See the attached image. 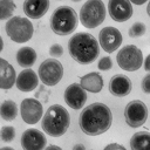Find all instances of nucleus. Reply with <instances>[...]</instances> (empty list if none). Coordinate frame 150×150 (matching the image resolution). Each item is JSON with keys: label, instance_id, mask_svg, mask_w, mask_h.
Segmentation results:
<instances>
[{"label": "nucleus", "instance_id": "obj_30", "mask_svg": "<svg viewBox=\"0 0 150 150\" xmlns=\"http://www.w3.org/2000/svg\"><path fill=\"white\" fill-rule=\"evenodd\" d=\"M144 69L146 71H150V54H148V56L145 57V61H144Z\"/></svg>", "mask_w": 150, "mask_h": 150}, {"label": "nucleus", "instance_id": "obj_14", "mask_svg": "<svg viewBox=\"0 0 150 150\" xmlns=\"http://www.w3.org/2000/svg\"><path fill=\"white\" fill-rule=\"evenodd\" d=\"M63 98L68 107L74 110H79L82 109L87 102V93L80 83H71L66 88Z\"/></svg>", "mask_w": 150, "mask_h": 150}, {"label": "nucleus", "instance_id": "obj_20", "mask_svg": "<svg viewBox=\"0 0 150 150\" xmlns=\"http://www.w3.org/2000/svg\"><path fill=\"white\" fill-rule=\"evenodd\" d=\"M36 57V52L32 47H22L16 52V62L26 69L30 68L35 63Z\"/></svg>", "mask_w": 150, "mask_h": 150}, {"label": "nucleus", "instance_id": "obj_12", "mask_svg": "<svg viewBox=\"0 0 150 150\" xmlns=\"http://www.w3.org/2000/svg\"><path fill=\"white\" fill-rule=\"evenodd\" d=\"M108 13L114 21L124 22L132 16L134 9L131 2L128 0H109Z\"/></svg>", "mask_w": 150, "mask_h": 150}, {"label": "nucleus", "instance_id": "obj_9", "mask_svg": "<svg viewBox=\"0 0 150 150\" xmlns=\"http://www.w3.org/2000/svg\"><path fill=\"white\" fill-rule=\"evenodd\" d=\"M124 118L129 127L139 128L148 118V108L141 100L130 101L124 108Z\"/></svg>", "mask_w": 150, "mask_h": 150}, {"label": "nucleus", "instance_id": "obj_8", "mask_svg": "<svg viewBox=\"0 0 150 150\" xmlns=\"http://www.w3.org/2000/svg\"><path fill=\"white\" fill-rule=\"evenodd\" d=\"M63 77V66L56 59H47L39 67V79L45 86H56Z\"/></svg>", "mask_w": 150, "mask_h": 150}, {"label": "nucleus", "instance_id": "obj_33", "mask_svg": "<svg viewBox=\"0 0 150 150\" xmlns=\"http://www.w3.org/2000/svg\"><path fill=\"white\" fill-rule=\"evenodd\" d=\"M130 2H131V4H135V5H143V4H145V2H146V0H141V1H139V0H138V1L131 0Z\"/></svg>", "mask_w": 150, "mask_h": 150}, {"label": "nucleus", "instance_id": "obj_31", "mask_svg": "<svg viewBox=\"0 0 150 150\" xmlns=\"http://www.w3.org/2000/svg\"><path fill=\"white\" fill-rule=\"evenodd\" d=\"M73 150H86V146L83 144H81V143H77V144H75L73 146Z\"/></svg>", "mask_w": 150, "mask_h": 150}, {"label": "nucleus", "instance_id": "obj_13", "mask_svg": "<svg viewBox=\"0 0 150 150\" xmlns=\"http://www.w3.org/2000/svg\"><path fill=\"white\" fill-rule=\"evenodd\" d=\"M46 144L45 134L38 129H27L21 135V146L23 150H45Z\"/></svg>", "mask_w": 150, "mask_h": 150}, {"label": "nucleus", "instance_id": "obj_17", "mask_svg": "<svg viewBox=\"0 0 150 150\" xmlns=\"http://www.w3.org/2000/svg\"><path fill=\"white\" fill-rule=\"evenodd\" d=\"M49 5V0H26L23 2V13L27 18L38 20L47 13Z\"/></svg>", "mask_w": 150, "mask_h": 150}, {"label": "nucleus", "instance_id": "obj_23", "mask_svg": "<svg viewBox=\"0 0 150 150\" xmlns=\"http://www.w3.org/2000/svg\"><path fill=\"white\" fill-rule=\"evenodd\" d=\"M15 11V4L12 0H1L0 1V20H9L13 18Z\"/></svg>", "mask_w": 150, "mask_h": 150}, {"label": "nucleus", "instance_id": "obj_16", "mask_svg": "<svg viewBox=\"0 0 150 150\" xmlns=\"http://www.w3.org/2000/svg\"><path fill=\"white\" fill-rule=\"evenodd\" d=\"M38 84H39V76L30 68L23 69L22 71H20L16 77V83H15L16 88L23 93L33 91L34 89L38 88Z\"/></svg>", "mask_w": 150, "mask_h": 150}, {"label": "nucleus", "instance_id": "obj_24", "mask_svg": "<svg viewBox=\"0 0 150 150\" xmlns=\"http://www.w3.org/2000/svg\"><path fill=\"white\" fill-rule=\"evenodd\" d=\"M145 30H146L145 25H144L143 22H139V21H138V22H135V23L129 28L128 34H129L130 38L136 39V38L143 36V35L145 34Z\"/></svg>", "mask_w": 150, "mask_h": 150}, {"label": "nucleus", "instance_id": "obj_3", "mask_svg": "<svg viewBox=\"0 0 150 150\" xmlns=\"http://www.w3.org/2000/svg\"><path fill=\"white\" fill-rule=\"evenodd\" d=\"M70 124V115L61 104L50 105L45 112L41 122L42 130L52 137H61L66 134Z\"/></svg>", "mask_w": 150, "mask_h": 150}, {"label": "nucleus", "instance_id": "obj_6", "mask_svg": "<svg viewBox=\"0 0 150 150\" xmlns=\"http://www.w3.org/2000/svg\"><path fill=\"white\" fill-rule=\"evenodd\" d=\"M5 30L8 38L16 43H25L29 41L34 33L33 23L30 22V20L28 18L19 15L7 20L5 25Z\"/></svg>", "mask_w": 150, "mask_h": 150}, {"label": "nucleus", "instance_id": "obj_5", "mask_svg": "<svg viewBox=\"0 0 150 150\" xmlns=\"http://www.w3.org/2000/svg\"><path fill=\"white\" fill-rule=\"evenodd\" d=\"M105 6L101 0H88L80 9V21L83 27L94 29L105 20Z\"/></svg>", "mask_w": 150, "mask_h": 150}, {"label": "nucleus", "instance_id": "obj_19", "mask_svg": "<svg viewBox=\"0 0 150 150\" xmlns=\"http://www.w3.org/2000/svg\"><path fill=\"white\" fill-rule=\"evenodd\" d=\"M80 84L86 91L97 94L103 88V77L97 71H91L80 79Z\"/></svg>", "mask_w": 150, "mask_h": 150}, {"label": "nucleus", "instance_id": "obj_21", "mask_svg": "<svg viewBox=\"0 0 150 150\" xmlns=\"http://www.w3.org/2000/svg\"><path fill=\"white\" fill-rule=\"evenodd\" d=\"M131 150H150V132L138 131L130 138Z\"/></svg>", "mask_w": 150, "mask_h": 150}, {"label": "nucleus", "instance_id": "obj_28", "mask_svg": "<svg viewBox=\"0 0 150 150\" xmlns=\"http://www.w3.org/2000/svg\"><path fill=\"white\" fill-rule=\"evenodd\" d=\"M141 87H142V90L145 93V94H150V73L146 74L143 80H142V83H141Z\"/></svg>", "mask_w": 150, "mask_h": 150}, {"label": "nucleus", "instance_id": "obj_34", "mask_svg": "<svg viewBox=\"0 0 150 150\" xmlns=\"http://www.w3.org/2000/svg\"><path fill=\"white\" fill-rule=\"evenodd\" d=\"M0 150H14L12 146H2Z\"/></svg>", "mask_w": 150, "mask_h": 150}, {"label": "nucleus", "instance_id": "obj_4", "mask_svg": "<svg viewBox=\"0 0 150 150\" xmlns=\"http://www.w3.org/2000/svg\"><path fill=\"white\" fill-rule=\"evenodd\" d=\"M80 18L70 6H59L50 16V28L57 35H69L77 28Z\"/></svg>", "mask_w": 150, "mask_h": 150}, {"label": "nucleus", "instance_id": "obj_26", "mask_svg": "<svg viewBox=\"0 0 150 150\" xmlns=\"http://www.w3.org/2000/svg\"><path fill=\"white\" fill-rule=\"evenodd\" d=\"M63 54V47L60 43H54L50 46L49 48V55L53 56V59H57L60 56H62Z\"/></svg>", "mask_w": 150, "mask_h": 150}, {"label": "nucleus", "instance_id": "obj_27", "mask_svg": "<svg viewBox=\"0 0 150 150\" xmlns=\"http://www.w3.org/2000/svg\"><path fill=\"white\" fill-rule=\"evenodd\" d=\"M97 67H98V69H100V70H109V69L112 67L111 59H110L109 56H104V57L100 59Z\"/></svg>", "mask_w": 150, "mask_h": 150}, {"label": "nucleus", "instance_id": "obj_32", "mask_svg": "<svg viewBox=\"0 0 150 150\" xmlns=\"http://www.w3.org/2000/svg\"><path fill=\"white\" fill-rule=\"evenodd\" d=\"M45 150H62L60 146H57V145H48Z\"/></svg>", "mask_w": 150, "mask_h": 150}, {"label": "nucleus", "instance_id": "obj_1", "mask_svg": "<svg viewBox=\"0 0 150 150\" xmlns=\"http://www.w3.org/2000/svg\"><path fill=\"white\" fill-rule=\"evenodd\" d=\"M111 123V110L102 102H95L87 105L79 116L80 129L88 136H98L104 134L110 129Z\"/></svg>", "mask_w": 150, "mask_h": 150}, {"label": "nucleus", "instance_id": "obj_35", "mask_svg": "<svg viewBox=\"0 0 150 150\" xmlns=\"http://www.w3.org/2000/svg\"><path fill=\"white\" fill-rule=\"evenodd\" d=\"M146 13H148V15L150 16V1L148 2V6H146Z\"/></svg>", "mask_w": 150, "mask_h": 150}, {"label": "nucleus", "instance_id": "obj_18", "mask_svg": "<svg viewBox=\"0 0 150 150\" xmlns=\"http://www.w3.org/2000/svg\"><path fill=\"white\" fill-rule=\"evenodd\" d=\"M16 73L13 66L5 59H0V88L4 90L11 89L16 83Z\"/></svg>", "mask_w": 150, "mask_h": 150}, {"label": "nucleus", "instance_id": "obj_29", "mask_svg": "<svg viewBox=\"0 0 150 150\" xmlns=\"http://www.w3.org/2000/svg\"><path fill=\"white\" fill-rule=\"evenodd\" d=\"M103 150H127L125 146H123L122 144L118 143H110L108 145H105V148Z\"/></svg>", "mask_w": 150, "mask_h": 150}, {"label": "nucleus", "instance_id": "obj_11", "mask_svg": "<svg viewBox=\"0 0 150 150\" xmlns=\"http://www.w3.org/2000/svg\"><path fill=\"white\" fill-rule=\"evenodd\" d=\"M43 114L42 103L38 98H25L20 104V115L25 123L35 124L38 123Z\"/></svg>", "mask_w": 150, "mask_h": 150}, {"label": "nucleus", "instance_id": "obj_7", "mask_svg": "<svg viewBox=\"0 0 150 150\" xmlns=\"http://www.w3.org/2000/svg\"><path fill=\"white\" fill-rule=\"evenodd\" d=\"M116 61L118 67L123 70L136 71L143 64V53L135 45H127L118 50Z\"/></svg>", "mask_w": 150, "mask_h": 150}, {"label": "nucleus", "instance_id": "obj_2", "mask_svg": "<svg viewBox=\"0 0 150 150\" xmlns=\"http://www.w3.org/2000/svg\"><path fill=\"white\" fill-rule=\"evenodd\" d=\"M68 52L73 60H75L77 63L90 64L97 59L100 54V46L94 35L90 33L80 32L69 39Z\"/></svg>", "mask_w": 150, "mask_h": 150}, {"label": "nucleus", "instance_id": "obj_15", "mask_svg": "<svg viewBox=\"0 0 150 150\" xmlns=\"http://www.w3.org/2000/svg\"><path fill=\"white\" fill-rule=\"evenodd\" d=\"M132 88L131 80L122 74L114 75L109 81V91L116 97H124L130 94Z\"/></svg>", "mask_w": 150, "mask_h": 150}, {"label": "nucleus", "instance_id": "obj_10", "mask_svg": "<svg viewBox=\"0 0 150 150\" xmlns=\"http://www.w3.org/2000/svg\"><path fill=\"white\" fill-rule=\"evenodd\" d=\"M123 36L116 27L107 26L102 28L98 33V43L107 53H112L121 47Z\"/></svg>", "mask_w": 150, "mask_h": 150}, {"label": "nucleus", "instance_id": "obj_22", "mask_svg": "<svg viewBox=\"0 0 150 150\" xmlns=\"http://www.w3.org/2000/svg\"><path fill=\"white\" fill-rule=\"evenodd\" d=\"M1 118L5 121H13L18 116V105L12 100H5L0 107Z\"/></svg>", "mask_w": 150, "mask_h": 150}, {"label": "nucleus", "instance_id": "obj_25", "mask_svg": "<svg viewBox=\"0 0 150 150\" xmlns=\"http://www.w3.org/2000/svg\"><path fill=\"white\" fill-rule=\"evenodd\" d=\"M2 142H12L15 137V128L12 125H4L0 132Z\"/></svg>", "mask_w": 150, "mask_h": 150}]
</instances>
